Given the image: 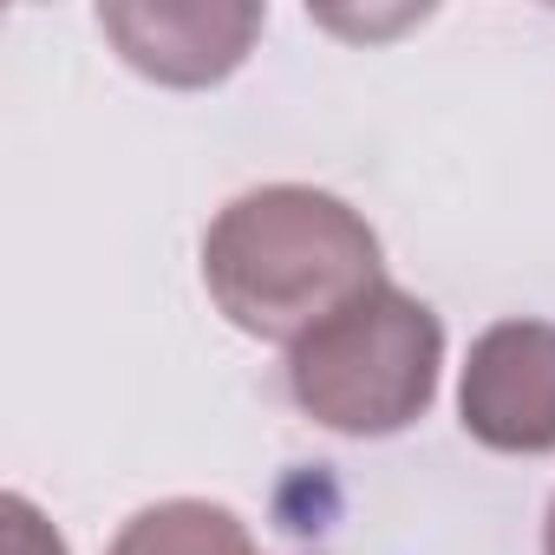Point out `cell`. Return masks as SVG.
I'll list each match as a JSON object with an SVG mask.
<instances>
[{
  "instance_id": "cell-1",
  "label": "cell",
  "mask_w": 555,
  "mask_h": 555,
  "mask_svg": "<svg viewBox=\"0 0 555 555\" xmlns=\"http://www.w3.org/2000/svg\"><path fill=\"white\" fill-rule=\"evenodd\" d=\"M203 282L216 308L255 340H308L340 308L373 295L379 235L327 190L274 183L235 196L203 235Z\"/></svg>"
},
{
  "instance_id": "cell-2",
  "label": "cell",
  "mask_w": 555,
  "mask_h": 555,
  "mask_svg": "<svg viewBox=\"0 0 555 555\" xmlns=\"http://www.w3.org/2000/svg\"><path fill=\"white\" fill-rule=\"evenodd\" d=\"M438 360H444L438 314L379 282L373 295H360L327 327L288 347V386L314 425L347 438H386L431 405Z\"/></svg>"
},
{
  "instance_id": "cell-3",
  "label": "cell",
  "mask_w": 555,
  "mask_h": 555,
  "mask_svg": "<svg viewBox=\"0 0 555 555\" xmlns=\"http://www.w3.org/2000/svg\"><path fill=\"white\" fill-rule=\"evenodd\" d=\"M464 431L509 457L555 451V327L503 321L470 347L464 366Z\"/></svg>"
},
{
  "instance_id": "cell-4",
  "label": "cell",
  "mask_w": 555,
  "mask_h": 555,
  "mask_svg": "<svg viewBox=\"0 0 555 555\" xmlns=\"http://www.w3.org/2000/svg\"><path fill=\"white\" fill-rule=\"evenodd\" d=\"M99 34L157 86H216L248 60L261 8H99Z\"/></svg>"
},
{
  "instance_id": "cell-5",
  "label": "cell",
  "mask_w": 555,
  "mask_h": 555,
  "mask_svg": "<svg viewBox=\"0 0 555 555\" xmlns=\"http://www.w3.org/2000/svg\"><path fill=\"white\" fill-rule=\"evenodd\" d=\"M112 555H261V548H255V535L242 529L235 509L196 503V496H170V503L138 509L118 529Z\"/></svg>"
},
{
  "instance_id": "cell-6",
  "label": "cell",
  "mask_w": 555,
  "mask_h": 555,
  "mask_svg": "<svg viewBox=\"0 0 555 555\" xmlns=\"http://www.w3.org/2000/svg\"><path fill=\"white\" fill-rule=\"evenodd\" d=\"M8 555H66L60 535L40 522V509L27 496H8Z\"/></svg>"
},
{
  "instance_id": "cell-7",
  "label": "cell",
  "mask_w": 555,
  "mask_h": 555,
  "mask_svg": "<svg viewBox=\"0 0 555 555\" xmlns=\"http://www.w3.org/2000/svg\"><path fill=\"white\" fill-rule=\"evenodd\" d=\"M542 555H555V503H548V529H542Z\"/></svg>"
}]
</instances>
